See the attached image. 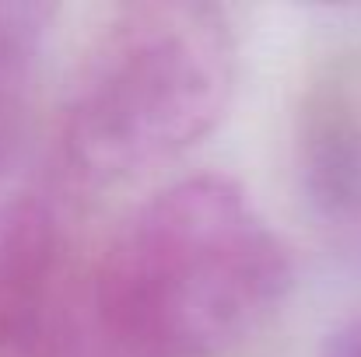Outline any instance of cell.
<instances>
[{
    "label": "cell",
    "instance_id": "1",
    "mask_svg": "<svg viewBox=\"0 0 361 357\" xmlns=\"http://www.w3.org/2000/svg\"><path fill=\"white\" fill-rule=\"evenodd\" d=\"M99 315L126 357H221L281 308L291 259L239 182L190 175L92 256Z\"/></svg>",
    "mask_w": 361,
    "mask_h": 357
},
{
    "label": "cell",
    "instance_id": "2",
    "mask_svg": "<svg viewBox=\"0 0 361 357\" xmlns=\"http://www.w3.org/2000/svg\"><path fill=\"white\" fill-rule=\"evenodd\" d=\"M235 84L228 14L200 0H137L88 35L53 126L67 189H109L197 147Z\"/></svg>",
    "mask_w": 361,
    "mask_h": 357
},
{
    "label": "cell",
    "instance_id": "3",
    "mask_svg": "<svg viewBox=\"0 0 361 357\" xmlns=\"http://www.w3.org/2000/svg\"><path fill=\"white\" fill-rule=\"evenodd\" d=\"M0 357H126L102 326L92 259L42 189L0 193Z\"/></svg>",
    "mask_w": 361,
    "mask_h": 357
},
{
    "label": "cell",
    "instance_id": "4",
    "mask_svg": "<svg viewBox=\"0 0 361 357\" xmlns=\"http://www.w3.org/2000/svg\"><path fill=\"white\" fill-rule=\"evenodd\" d=\"M49 4L0 0V168L25 126L42 46L49 35Z\"/></svg>",
    "mask_w": 361,
    "mask_h": 357
},
{
    "label": "cell",
    "instance_id": "5",
    "mask_svg": "<svg viewBox=\"0 0 361 357\" xmlns=\"http://www.w3.org/2000/svg\"><path fill=\"white\" fill-rule=\"evenodd\" d=\"M323 357H361V319L351 322L348 330H341V333L330 340V347H326Z\"/></svg>",
    "mask_w": 361,
    "mask_h": 357
}]
</instances>
